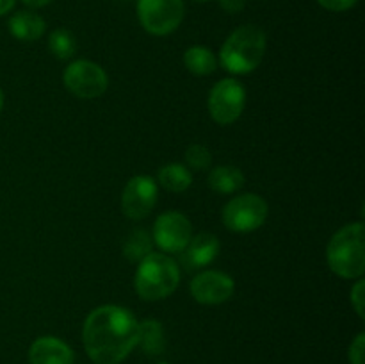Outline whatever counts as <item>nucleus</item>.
<instances>
[{"label":"nucleus","instance_id":"obj_1","mask_svg":"<svg viewBox=\"0 0 365 364\" xmlns=\"http://www.w3.org/2000/svg\"><path fill=\"white\" fill-rule=\"evenodd\" d=\"M138 338V320L120 305L96 307L82 328L84 348L96 364H120L135 348Z\"/></svg>","mask_w":365,"mask_h":364},{"label":"nucleus","instance_id":"obj_2","mask_svg":"<svg viewBox=\"0 0 365 364\" xmlns=\"http://www.w3.org/2000/svg\"><path fill=\"white\" fill-rule=\"evenodd\" d=\"M266 54V34L257 25L235 29L220 50V63L234 75L252 74L262 63Z\"/></svg>","mask_w":365,"mask_h":364},{"label":"nucleus","instance_id":"obj_3","mask_svg":"<svg viewBox=\"0 0 365 364\" xmlns=\"http://www.w3.org/2000/svg\"><path fill=\"white\" fill-rule=\"evenodd\" d=\"M327 259L330 270L339 277H362L365 271V228L362 221L344 225L331 236Z\"/></svg>","mask_w":365,"mask_h":364},{"label":"nucleus","instance_id":"obj_4","mask_svg":"<svg viewBox=\"0 0 365 364\" xmlns=\"http://www.w3.org/2000/svg\"><path fill=\"white\" fill-rule=\"evenodd\" d=\"M180 282L177 261L164 253H150L139 263L134 277L135 293L146 302H155L173 295Z\"/></svg>","mask_w":365,"mask_h":364},{"label":"nucleus","instance_id":"obj_5","mask_svg":"<svg viewBox=\"0 0 365 364\" xmlns=\"http://www.w3.org/2000/svg\"><path fill=\"white\" fill-rule=\"evenodd\" d=\"M267 202L255 193H245L225 206L221 218L228 231L232 232H252L257 231L267 218Z\"/></svg>","mask_w":365,"mask_h":364},{"label":"nucleus","instance_id":"obj_6","mask_svg":"<svg viewBox=\"0 0 365 364\" xmlns=\"http://www.w3.org/2000/svg\"><path fill=\"white\" fill-rule=\"evenodd\" d=\"M138 18L153 36H168L184 20L182 0H138Z\"/></svg>","mask_w":365,"mask_h":364},{"label":"nucleus","instance_id":"obj_7","mask_svg":"<svg viewBox=\"0 0 365 364\" xmlns=\"http://www.w3.org/2000/svg\"><path fill=\"white\" fill-rule=\"evenodd\" d=\"M63 82L71 95L84 100L98 98L107 91V86H109V79L103 68L88 59L73 61L64 70Z\"/></svg>","mask_w":365,"mask_h":364},{"label":"nucleus","instance_id":"obj_8","mask_svg":"<svg viewBox=\"0 0 365 364\" xmlns=\"http://www.w3.org/2000/svg\"><path fill=\"white\" fill-rule=\"evenodd\" d=\"M246 89L235 79L216 82L209 95V113L220 125H230L245 111Z\"/></svg>","mask_w":365,"mask_h":364},{"label":"nucleus","instance_id":"obj_9","mask_svg":"<svg viewBox=\"0 0 365 364\" xmlns=\"http://www.w3.org/2000/svg\"><path fill=\"white\" fill-rule=\"evenodd\" d=\"M157 182L148 175H135L121 193V211L130 220H143L152 213L157 203Z\"/></svg>","mask_w":365,"mask_h":364},{"label":"nucleus","instance_id":"obj_10","mask_svg":"<svg viewBox=\"0 0 365 364\" xmlns=\"http://www.w3.org/2000/svg\"><path fill=\"white\" fill-rule=\"evenodd\" d=\"M192 238V227L187 216L177 211L163 213L153 225V241L163 252L178 253Z\"/></svg>","mask_w":365,"mask_h":364},{"label":"nucleus","instance_id":"obj_11","mask_svg":"<svg viewBox=\"0 0 365 364\" xmlns=\"http://www.w3.org/2000/svg\"><path fill=\"white\" fill-rule=\"evenodd\" d=\"M191 295L196 302L203 305H217L223 303L234 295V278L223 271H202L196 275L189 284Z\"/></svg>","mask_w":365,"mask_h":364},{"label":"nucleus","instance_id":"obj_12","mask_svg":"<svg viewBox=\"0 0 365 364\" xmlns=\"http://www.w3.org/2000/svg\"><path fill=\"white\" fill-rule=\"evenodd\" d=\"M220 239L210 232H200L195 238L189 239L185 248L180 252V263L187 271L202 270L214 263L220 253Z\"/></svg>","mask_w":365,"mask_h":364},{"label":"nucleus","instance_id":"obj_13","mask_svg":"<svg viewBox=\"0 0 365 364\" xmlns=\"http://www.w3.org/2000/svg\"><path fill=\"white\" fill-rule=\"evenodd\" d=\"M73 350L57 338H39L29 350L31 364H73Z\"/></svg>","mask_w":365,"mask_h":364},{"label":"nucleus","instance_id":"obj_14","mask_svg":"<svg viewBox=\"0 0 365 364\" xmlns=\"http://www.w3.org/2000/svg\"><path fill=\"white\" fill-rule=\"evenodd\" d=\"M9 32L20 41H36L45 34L46 24L38 13L18 11L9 18Z\"/></svg>","mask_w":365,"mask_h":364},{"label":"nucleus","instance_id":"obj_15","mask_svg":"<svg viewBox=\"0 0 365 364\" xmlns=\"http://www.w3.org/2000/svg\"><path fill=\"white\" fill-rule=\"evenodd\" d=\"M207 184L220 195H232L245 186V173L235 166H216L209 171Z\"/></svg>","mask_w":365,"mask_h":364},{"label":"nucleus","instance_id":"obj_16","mask_svg":"<svg viewBox=\"0 0 365 364\" xmlns=\"http://www.w3.org/2000/svg\"><path fill=\"white\" fill-rule=\"evenodd\" d=\"M159 182L168 191L184 193L192 182L191 170L180 163L166 164V166H163L159 170Z\"/></svg>","mask_w":365,"mask_h":364},{"label":"nucleus","instance_id":"obj_17","mask_svg":"<svg viewBox=\"0 0 365 364\" xmlns=\"http://www.w3.org/2000/svg\"><path fill=\"white\" fill-rule=\"evenodd\" d=\"M184 63H185V68H187L191 74L200 75V77H203V75H210L217 66V59L212 54V50L202 45L191 46V49L185 50Z\"/></svg>","mask_w":365,"mask_h":364},{"label":"nucleus","instance_id":"obj_18","mask_svg":"<svg viewBox=\"0 0 365 364\" xmlns=\"http://www.w3.org/2000/svg\"><path fill=\"white\" fill-rule=\"evenodd\" d=\"M138 345L146 355H159L164 350V330L157 320H145L139 323Z\"/></svg>","mask_w":365,"mask_h":364},{"label":"nucleus","instance_id":"obj_19","mask_svg":"<svg viewBox=\"0 0 365 364\" xmlns=\"http://www.w3.org/2000/svg\"><path fill=\"white\" fill-rule=\"evenodd\" d=\"M153 252V243L152 236L146 231H132L127 236L123 243V256L127 257L130 263H141L145 257H148Z\"/></svg>","mask_w":365,"mask_h":364},{"label":"nucleus","instance_id":"obj_20","mask_svg":"<svg viewBox=\"0 0 365 364\" xmlns=\"http://www.w3.org/2000/svg\"><path fill=\"white\" fill-rule=\"evenodd\" d=\"M48 50L57 59L66 61L77 52V39L68 29H56L48 36Z\"/></svg>","mask_w":365,"mask_h":364},{"label":"nucleus","instance_id":"obj_21","mask_svg":"<svg viewBox=\"0 0 365 364\" xmlns=\"http://www.w3.org/2000/svg\"><path fill=\"white\" fill-rule=\"evenodd\" d=\"M185 163L191 170L195 171H203L210 166L212 163V156H210V150L203 145H191L185 150Z\"/></svg>","mask_w":365,"mask_h":364},{"label":"nucleus","instance_id":"obj_22","mask_svg":"<svg viewBox=\"0 0 365 364\" xmlns=\"http://www.w3.org/2000/svg\"><path fill=\"white\" fill-rule=\"evenodd\" d=\"M351 305L355 307L356 314L364 318V307H365V282L362 278L356 280V284L351 288Z\"/></svg>","mask_w":365,"mask_h":364},{"label":"nucleus","instance_id":"obj_23","mask_svg":"<svg viewBox=\"0 0 365 364\" xmlns=\"http://www.w3.org/2000/svg\"><path fill=\"white\" fill-rule=\"evenodd\" d=\"M349 363L365 364V334H359L349 346Z\"/></svg>","mask_w":365,"mask_h":364},{"label":"nucleus","instance_id":"obj_24","mask_svg":"<svg viewBox=\"0 0 365 364\" xmlns=\"http://www.w3.org/2000/svg\"><path fill=\"white\" fill-rule=\"evenodd\" d=\"M356 2L359 0H317L319 6H323L328 11H334V13H342V11L351 9V7H355Z\"/></svg>","mask_w":365,"mask_h":364},{"label":"nucleus","instance_id":"obj_25","mask_svg":"<svg viewBox=\"0 0 365 364\" xmlns=\"http://www.w3.org/2000/svg\"><path fill=\"white\" fill-rule=\"evenodd\" d=\"M246 0H220V6L228 13H239L245 9Z\"/></svg>","mask_w":365,"mask_h":364},{"label":"nucleus","instance_id":"obj_26","mask_svg":"<svg viewBox=\"0 0 365 364\" xmlns=\"http://www.w3.org/2000/svg\"><path fill=\"white\" fill-rule=\"evenodd\" d=\"M14 2H16V0H0V16L9 13L14 7Z\"/></svg>","mask_w":365,"mask_h":364},{"label":"nucleus","instance_id":"obj_27","mask_svg":"<svg viewBox=\"0 0 365 364\" xmlns=\"http://www.w3.org/2000/svg\"><path fill=\"white\" fill-rule=\"evenodd\" d=\"M27 7H45L46 4H50L52 0H21Z\"/></svg>","mask_w":365,"mask_h":364},{"label":"nucleus","instance_id":"obj_28","mask_svg":"<svg viewBox=\"0 0 365 364\" xmlns=\"http://www.w3.org/2000/svg\"><path fill=\"white\" fill-rule=\"evenodd\" d=\"M2 107H4V91L0 89V111H2Z\"/></svg>","mask_w":365,"mask_h":364},{"label":"nucleus","instance_id":"obj_29","mask_svg":"<svg viewBox=\"0 0 365 364\" xmlns=\"http://www.w3.org/2000/svg\"><path fill=\"white\" fill-rule=\"evenodd\" d=\"M157 364H170V363H157Z\"/></svg>","mask_w":365,"mask_h":364},{"label":"nucleus","instance_id":"obj_30","mask_svg":"<svg viewBox=\"0 0 365 364\" xmlns=\"http://www.w3.org/2000/svg\"><path fill=\"white\" fill-rule=\"evenodd\" d=\"M198 2H205V0H198Z\"/></svg>","mask_w":365,"mask_h":364}]
</instances>
